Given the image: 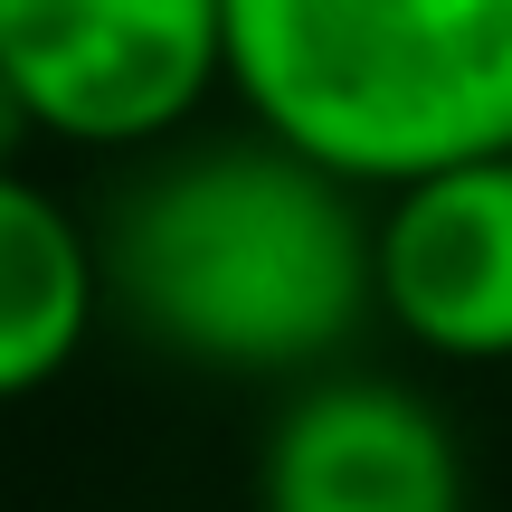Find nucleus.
Listing matches in <instances>:
<instances>
[{"instance_id": "f257e3e1", "label": "nucleus", "mask_w": 512, "mask_h": 512, "mask_svg": "<svg viewBox=\"0 0 512 512\" xmlns=\"http://www.w3.org/2000/svg\"><path fill=\"white\" fill-rule=\"evenodd\" d=\"M95 275L143 342L228 380H304L380 313L361 181L266 124L143 162L95 238Z\"/></svg>"}, {"instance_id": "f03ea898", "label": "nucleus", "mask_w": 512, "mask_h": 512, "mask_svg": "<svg viewBox=\"0 0 512 512\" xmlns=\"http://www.w3.org/2000/svg\"><path fill=\"white\" fill-rule=\"evenodd\" d=\"M228 86L361 190L512 152V0H219Z\"/></svg>"}, {"instance_id": "7ed1b4c3", "label": "nucleus", "mask_w": 512, "mask_h": 512, "mask_svg": "<svg viewBox=\"0 0 512 512\" xmlns=\"http://www.w3.org/2000/svg\"><path fill=\"white\" fill-rule=\"evenodd\" d=\"M0 67L38 133L133 152L228 86L219 0H0Z\"/></svg>"}, {"instance_id": "20e7f679", "label": "nucleus", "mask_w": 512, "mask_h": 512, "mask_svg": "<svg viewBox=\"0 0 512 512\" xmlns=\"http://www.w3.org/2000/svg\"><path fill=\"white\" fill-rule=\"evenodd\" d=\"M370 294L437 361H512V152L389 190L370 209Z\"/></svg>"}, {"instance_id": "39448f33", "label": "nucleus", "mask_w": 512, "mask_h": 512, "mask_svg": "<svg viewBox=\"0 0 512 512\" xmlns=\"http://www.w3.org/2000/svg\"><path fill=\"white\" fill-rule=\"evenodd\" d=\"M256 512H465V456L408 380L323 370L256 456Z\"/></svg>"}, {"instance_id": "423d86ee", "label": "nucleus", "mask_w": 512, "mask_h": 512, "mask_svg": "<svg viewBox=\"0 0 512 512\" xmlns=\"http://www.w3.org/2000/svg\"><path fill=\"white\" fill-rule=\"evenodd\" d=\"M105 313L95 238L29 181L0 171V399H29L86 351Z\"/></svg>"}, {"instance_id": "0eeeda50", "label": "nucleus", "mask_w": 512, "mask_h": 512, "mask_svg": "<svg viewBox=\"0 0 512 512\" xmlns=\"http://www.w3.org/2000/svg\"><path fill=\"white\" fill-rule=\"evenodd\" d=\"M29 143H38V114H29V95L10 86V67H0V171H19Z\"/></svg>"}]
</instances>
